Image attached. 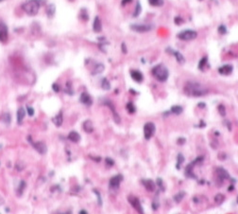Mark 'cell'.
Instances as JSON below:
<instances>
[{"label": "cell", "mask_w": 238, "mask_h": 214, "mask_svg": "<svg viewBox=\"0 0 238 214\" xmlns=\"http://www.w3.org/2000/svg\"><path fill=\"white\" fill-rule=\"evenodd\" d=\"M224 195L223 194H216V197H215V202H216V204H217V205H220L221 204L223 201H224Z\"/></svg>", "instance_id": "cell-35"}, {"label": "cell", "mask_w": 238, "mask_h": 214, "mask_svg": "<svg viewBox=\"0 0 238 214\" xmlns=\"http://www.w3.org/2000/svg\"><path fill=\"white\" fill-rule=\"evenodd\" d=\"M82 128L85 133L91 134L94 132V124L90 119H86V121L82 123Z\"/></svg>", "instance_id": "cell-20"}, {"label": "cell", "mask_w": 238, "mask_h": 214, "mask_svg": "<svg viewBox=\"0 0 238 214\" xmlns=\"http://www.w3.org/2000/svg\"><path fill=\"white\" fill-rule=\"evenodd\" d=\"M93 30L95 33H99L102 30V23L100 20V17L98 15L95 17L94 22H93Z\"/></svg>", "instance_id": "cell-15"}, {"label": "cell", "mask_w": 238, "mask_h": 214, "mask_svg": "<svg viewBox=\"0 0 238 214\" xmlns=\"http://www.w3.org/2000/svg\"><path fill=\"white\" fill-rule=\"evenodd\" d=\"M26 110L24 107H19L18 110H17V114H16V117H17V123L18 124H22L24 118H25V116H26Z\"/></svg>", "instance_id": "cell-22"}, {"label": "cell", "mask_w": 238, "mask_h": 214, "mask_svg": "<svg viewBox=\"0 0 238 214\" xmlns=\"http://www.w3.org/2000/svg\"><path fill=\"white\" fill-rule=\"evenodd\" d=\"M148 3L153 7H161L164 5V0H148Z\"/></svg>", "instance_id": "cell-33"}, {"label": "cell", "mask_w": 238, "mask_h": 214, "mask_svg": "<svg viewBox=\"0 0 238 214\" xmlns=\"http://www.w3.org/2000/svg\"><path fill=\"white\" fill-rule=\"evenodd\" d=\"M156 131V127L153 122H147L144 125V136L147 140L150 139L154 135Z\"/></svg>", "instance_id": "cell-6"}, {"label": "cell", "mask_w": 238, "mask_h": 214, "mask_svg": "<svg viewBox=\"0 0 238 214\" xmlns=\"http://www.w3.org/2000/svg\"><path fill=\"white\" fill-rule=\"evenodd\" d=\"M56 214H72V211L71 210H67L65 212H60V213H56Z\"/></svg>", "instance_id": "cell-50"}, {"label": "cell", "mask_w": 238, "mask_h": 214, "mask_svg": "<svg viewBox=\"0 0 238 214\" xmlns=\"http://www.w3.org/2000/svg\"><path fill=\"white\" fill-rule=\"evenodd\" d=\"M123 181V175L122 174H116L112 176L110 181H109V187L111 188V189H113V190H116L119 188L120 186V183Z\"/></svg>", "instance_id": "cell-11"}, {"label": "cell", "mask_w": 238, "mask_h": 214, "mask_svg": "<svg viewBox=\"0 0 238 214\" xmlns=\"http://www.w3.org/2000/svg\"><path fill=\"white\" fill-rule=\"evenodd\" d=\"M9 38V29H8V26L2 22L0 21V42L5 44L8 41Z\"/></svg>", "instance_id": "cell-10"}, {"label": "cell", "mask_w": 238, "mask_h": 214, "mask_svg": "<svg viewBox=\"0 0 238 214\" xmlns=\"http://www.w3.org/2000/svg\"><path fill=\"white\" fill-rule=\"evenodd\" d=\"M100 86L104 90H110L111 89V83L107 78H102L100 81Z\"/></svg>", "instance_id": "cell-26"}, {"label": "cell", "mask_w": 238, "mask_h": 214, "mask_svg": "<svg viewBox=\"0 0 238 214\" xmlns=\"http://www.w3.org/2000/svg\"><path fill=\"white\" fill-rule=\"evenodd\" d=\"M151 72H152V75H153L154 78L161 82H166L167 79H168V77H169L168 69H167V67L163 64H159V65H155L152 68Z\"/></svg>", "instance_id": "cell-3"}, {"label": "cell", "mask_w": 238, "mask_h": 214, "mask_svg": "<svg viewBox=\"0 0 238 214\" xmlns=\"http://www.w3.org/2000/svg\"><path fill=\"white\" fill-rule=\"evenodd\" d=\"M3 1H5V0H0V3H1V2H3Z\"/></svg>", "instance_id": "cell-53"}, {"label": "cell", "mask_w": 238, "mask_h": 214, "mask_svg": "<svg viewBox=\"0 0 238 214\" xmlns=\"http://www.w3.org/2000/svg\"><path fill=\"white\" fill-rule=\"evenodd\" d=\"M69 1H74V0H69Z\"/></svg>", "instance_id": "cell-54"}, {"label": "cell", "mask_w": 238, "mask_h": 214, "mask_svg": "<svg viewBox=\"0 0 238 214\" xmlns=\"http://www.w3.org/2000/svg\"><path fill=\"white\" fill-rule=\"evenodd\" d=\"M207 61H208V58H207V57H203L202 59H200V61H199V63H198V69L204 70V67L207 65Z\"/></svg>", "instance_id": "cell-32"}, {"label": "cell", "mask_w": 238, "mask_h": 214, "mask_svg": "<svg viewBox=\"0 0 238 214\" xmlns=\"http://www.w3.org/2000/svg\"><path fill=\"white\" fill-rule=\"evenodd\" d=\"M47 3V0H26L22 4V10L30 16L36 15L42 6Z\"/></svg>", "instance_id": "cell-2"}, {"label": "cell", "mask_w": 238, "mask_h": 214, "mask_svg": "<svg viewBox=\"0 0 238 214\" xmlns=\"http://www.w3.org/2000/svg\"><path fill=\"white\" fill-rule=\"evenodd\" d=\"M78 214H88V212L86 210H84V209H81V210L78 211Z\"/></svg>", "instance_id": "cell-51"}, {"label": "cell", "mask_w": 238, "mask_h": 214, "mask_svg": "<svg viewBox=\"0 0 238 214\" xmlns=\"http://www.w3.org/2000/svg\"><path fill=\"white\" fill-rule=\"evenodd\" d=\"M93 191H94L95 194H96V196H98V205H99V206H102V198H101V196H100L99 192H98V191H96V190H94Z\"/></svg>", "instance_id": "cell-40"}, {"label": "cell", "mask_w": 238, "mask_h": 214, "mask_svg": "<svg viewBox=\"0 0 238 214\" xmlns=\"http://www.w3.org/2000/svg\"><path fill=\"white\" fill-rule=\"evenodd\" d=\"M170 50H171V53L176 57V60H177V62L179 64H183L185 62V58L183 57V55L181 52H179L177 50H173L171 48H170Z\"/></svg>", "instance_id": "cell-23"}, {"label": "cell", "mask_w": 238, "mask_h": 214, "mask_svg": "<svg viewBox=\"0 0 238 214\" xmlns=\"http://www.w3.org/2000/svg\"><path fill=\"white\" fill-rule=\"evenodd\" d=\"M157 184H158L159 187L161 188V189H164V184H163V181H162L161 178H158V179H157Z\"/></svg>", "instance_id": "cell-46"}, {"label": "cell", "mask_w": 238, "mask_h": 214, "mask_svg": "<svg viewBox=\"0 0 238 214\" xmlns=\"http://www.w3.org/2000/svg\"><path fill=\"white\" fill-rule=\"evenodd\" d=\"M29 140L31 143L32 147L40 153V155H45V153H47V145H46L45 142H43V141H31L29 136Z\"/></svg>", "instance_id": "cell-8"}, {"label": "cell", "mask_w": 238, "mask_h": 214, "mask_svg": "<svg viewBox=\"0 0 238 214\" xmlns=\"http://www.w3.org/2000/svg\"><path fill=\"white\" fill-rule=\"evenodd\" d=\"M130 29L136 32L143 33L150 31L153 29V26L149 24H132L130 25Z\"/></svg>", "instance_id": "cell-7"}, {"label": "cell", "mask_w": 238, "mask_h": 214, "mask_svg": "<svg viewBox=\"0 0 238 214\" xmlns=\"http://www.w3.org/2000/svg\"><path fill=\"white\" fill-rule=\"evenodd\" d=\"M103 104L106 105V106H108V107L110 108V110L112 111L114 121H116V123H120V117H119L118 113L116 112V106H114V104L112 103V100H103Z\"/></svg>", "instance_id": "cell-9"}, {"label": "cell", "mask_w": 238, "mask_h": 214, "mask_svg": "<svg viewBox=\"0 0 238 214\" xmlns=\"http://www.w3.org/2000/svg\"><path fill=\"white\" fill-rule=\"evenodd\" d=\"M141 12H142V6H141V3L139 1H137L136 6H135V10H134V12H133V17L139 16Z\"/></svg>", "instance_id": "cell-34"}, {"label": "cell", "mask_w": 238, "mask_h": 214, "mask_svg": "<svg viewBox=\"0 0 238 214\" xmlns=\"http://www.w3.org/2000/svg\"><path fill=\"white\" fill-rule=\"evenodd\" d=\"M170 111H171V113L174 114V115H180V114L182 113L183 109L181 105H174V106L171 107Z\"/></svg>", "instance_id": "cell-29"}, {"label": "cell", "mask_w": 238, "mask_h": 214, "mask_svg": "<svg viewBox=\"0 0 238 214\" xmlns=\"http://www.w3.org/2000/svg\"><path fill=\"white\" fill-rule=\"evenodd\" d=\"M179 141H180V143L181 144V143L185 142V139H179Z\"/></svg>", "instance_id": "cell-52"}, {"label": "cell", "mask_w": 238, "mask_h": 214, "mask_svg": "<svg viewBox=\"0 0 238 214\" xmlns=\"http://www.w3.org/2000/svg\"><path fill=\"white\" fill-rule=\"evenodd\" d=\"M90 158L92 159V160H94V161H95V162H100L101 161V158L100 157H96V156H90Z\"/></svg>", "instance_id": "cell-48"}, {"label": "cell", "mask_w": 238, "mask_h": 214, "mask_svg": "<svg viewBox=\"0 0 238 214\" xmlns=\"http://www.w3.org/2000/svg\"><path fill=\"white\" fill-rule=\"evenodd\" d=\"M132 2V0H122L121 1V5L122 6H126V5H128V4H129V3H131Z\"/></svg>", "instance_id": "cell-47"}, {"label": "cell", "mask_w": 238, "mask_h": 214, "mask_svg": "<svg viewBox=\"0 0 238 214\" xmlns=\"http://www.w3.org/2000/svg\"><path fill=\"white\" fill-rule=\"evenodd\" d=\"M183 22V19L181 18V17H180V16H177L175 18V24H177V25H180V24H181Z\"/></svg>", "instance_id": "cell-45"}, {"label": "cell", "mask_w": 238, "mask_h": 214, "mask_svg": "<svg viewBox=\"0 0 238 214\" xmlns=\"http://www.w3.org/2000/svg\"><path fill=\"white\" fill-rule=\"evenodd\" d=\"M184 93L190 97H202L208 93V88L197 82H187L184 85Z\"/></svg>", "instance_id": "cell-1"}, {"label": "cell", "mask_w": 238, "mask_h": 214, "mask_svg": "<svg viewBox=\"0 0 238 214\" xmlns=\"http://www.w3.org/2000/svg\"><path fill=\"white\" fill-rule=\"evenodd\" d=\"M52 122L55 124L57 127H60L64 122V113L63 111H60L59 114H57L54 118H52Z\"/></svg>", "instance_id": "cell-18"}, {"label": "cell", "mask_w": 238, "mask_h": 214, "mask_svg": "<svg viewBox=\"0 0 238 214\" xmlns=\"http://www.w3.org/2000/svg\"><path fill=\"white\" fill-rule=\"evenodd\" d=\"M126 108H127L128 112H129V114H134V113L136 112V107H135V105H134L133 102H131V101L128 102L127 105H126Z\"/></svg>", "instance_id": "cell-30"}, {"label": "cell", "mask_w": 238, "mask_h": 214, "mask_svg": "<svg viewBox=\"0 0 238 214\" xmlns=\"http://www.w3.org/2000/svg\"><path fill=\"white\" fill-rule=\"evenodd\" d=\"M218 32H219L220 34H222V35L226 34V33H227V28H226V26H224V25L219 26V28H218Z\"/></svg>", "instance_id": "cell-38"}, {"label": "cell", "mask_w": 238, "mask_h": 214, "mask_svg": "<svg viewBox=\"0 0 238 214\" xmlns=\"http://www.w3.org/2000/svg\"><path fill=\"white\" fill-rule=\"evenodd\" d=\"M183 160H184L183 156L180 153V155L178 156V163H179V165H177V168H180V167H181V164L183 162Z\"/></svg>", "instance_id": "cell-43"}, {"label": "cell", "mask_w": 238, "mask_h": 214, "mask_svg": "<svg viewBox=\"0 0 238 214\" xmlns=\"http://www.w3.org/2000/svg\"><path fill=\"white\" fill-rule=\"evenodd\" d=\"M128 201L130 204V206L133 208L139 214H145L144 209L140 203V200L137 197H135V196H133V195H129L128 197Z\"/></svg>", "instance_id": "cell-5"}, {"label": "cell", "mask_w": 238, "mask_h": 214, "mask_svg": "<svg viewBox=\"0 0 238 214\" xmlns=\"http://www.w3.org/2000/svg\"><path fill=\"white\" fill-rule=\"evenodd\" d=\"M105 163L108 167H112L114 165V160L111 157H106L105 158Z\"/></svg>", "instance_id": "cell-37"}, {"label": "cell", "mask_w": 238, "mask_h": 214, "mask_svg": "<svg viewBox=\"0 0 238 214\" xmlns=\"http://www.w3.org/2000/svg\"><path fill=\"white\" fill-rule=\"evenodd\" d=\"M2 121L6 124V125H10L11 122H12V116L11 114L9 112H6L3 114V117H2Z\"/></svg>", "instance_id": "cell-28"}, {"label": "cell", "mask_w": 238, "mask_h": 214, "mask_svg": "<svg viewBox=\"0 0 238 214\" xmlns=\"http://www.w3.org/2000/svg\"><path fill=\"white\" fill-rule=\"evenodd\" d=\"M105 69V65L101 63H95L93 66V69L91 71L92 75H98L102 73Z\"/></svg>", "instance_id": "cell-19"}, {"label": "cell", "mask_w": 238, "mask_h": 214, "mask_svg": "<svg viewBox=\"0 0 238 214\" xmlns=\"http://www.w3.org/2000/svg\"><path fill=\"white\" fill-rule=\"evenodd\" d=\"M26 184L24 180H22L19 184V187H18V190H17V194H18V196H21L24 192V190L26 189Z\"/></svg>", "instance_id": "cell-31"}, {"label": "cell", "mask_w": 238, "mask_h": 214, "mask_svg": "<svg viewBox=\"0 0 238 214\" xmlns=\"http://www.w3.org/2000/svg\"><path fill=\"white\" fill-rule=\"evenodd\" d=\"M5 203V199H4V197H2L1 195H0V206H2V205Z\"/></svg>", "instance_id": "cell-49"}, {"label": "cell", "mask_w": 238, "mask_h": 214, "mask_svg": "<svg viewBox=\"0 0 238 214\" xmlns=\"http://www.w3.org/2000/svg\"><path fill=\"white\" fill-rule=\"evenodd\" d=\"M197 36H198V32L193 30H185L178 34V38L182 41H191L196 39Z\"/></svg>", "instance_id": "cell-4"}, {"label": "cell", "mask_w": 238, "mask_h": 214, "mask_svg": "<svg viewBox=\"0 0 238 214\" xmlns=\"http://www.w3.org/2000/svg\"><path fill=\"white\" fill-rule=\"evenodd\" d=\"M26 113H28V115L29 117H32L34 115V113H35L34 108L31 107V106H28V107H26Z\"/></svg>", "instance_id": "cell-39"}, {"label": "cell", "mask_w": 238, "mask_h": 214, "mask_svg": "<svg viewBox=\"0 0 238 214\" xmlns=\"http://www.w3.org/2000/svg\"><path fill=\"white\" fill-rule=\"evenodd\" d=\"M67 139L71 141V142H74V143H78L79 140H81V135H79L77 131H71L68 135H67Z\"/></svg>", "instance_id": "cell-21"}, {"label": "cell", "mask_w": 238, "mask_h": 214, "mask_svg": "<svg viewBox=\"0 0 238 214\" xmlns=\"http://www.w3.org/2000/svg\"><path fill=\"white\" fill-rule=\"evenodd\" d=\"M184 195H185V193L183 192V191H181V192H178V194H176L175 195V197H174V199H175V201L176 202H181L182 199H183V197H184Z\"/></svg>", "instance_id": "cell-36"}, {"label": "cell", "mask_w": 238, "mask_h": 214, "mask_svg": "<svg viewBox=\"0 0 238 214\" xmlns=\"http://www.w3.org/2000/svg\"><path fill=\"white\" fill-rule=\"evenodd\" d=\"M218 111L221 116H225L226 115V112H225V107L223 105H219L218 106Z\"/></svg>", "instance_id": "cell-42"}, {"label": "cell", "mask_w": 238, "mask_h": 214, "mask_svg": "<svg viewBox=\"0 0 238 214\" xmlns=\"http://www.w3.org/2000/svg\"><path fill=\"white\" fill-rule=\"evenodd\" d=\"M79 101H81L82 104L86 105V106H91L93 104V99H92L90 94L87 93V92H82L81 94V97H79Z\"/></svg>", "instance_id": "cell-12"}, {"label": "cell", "mask_w": 238, "mask_h": 214, "mask_svg": "<svg viewBox=\"0 0 238 214\" xmlns=\"http://www.w3.org/2000/svg\"><path fill=\"white\" fill-rule=\"evenodd\" d=\"M64 92L66 94H68V95L72 96L74 95V90H73V85H72V82L68 81L66 82V86H65V89H64Z\"/></svg>", "instance_id": "cell-27"}, {"label": "cell", "mask_w": 238, "mask_h": 214, "mask_svg": "<svg viewBox=\"0 0 238 214\" xmlns=\"http://www.w3.org/2000/svg\"><path fill=\"white\" fill-rule=\"evenodd\" d=\"M46 12H47V16L49 17V18H52V17L54 16L55 13H56V6L54 4L47 5Z\"/></svg>", "instance_id": "cell-24"}, {"label": "cell", "mask_w": 238, "mask_h": 214, "mask_svg": "<svg viewBox=\"0 0 238 214\" xmlns=\"http://www.w3.org/2000/svg\"><path fill=\"white\" fill-rule=\"evenodd\" d=\"M142 183L148 191H150V192L155 191L156 183L153 180H151V179H145V180H142Z\"/></svg>", "instance_id": "cell-14"}, {"label": "cell", "mask_w": 238, "mask_h": 214, "mask_svg": "<svg viewBox=\"0 0 238 214\" xmlns=\"http://www.w3.org/2000/svg\"><path fill=\"white\" fill-rule=\"evenodd\" d=\"M78 17H79V19L82 20V21H84V22L89 20V13H88L87 9H85V8L81 9V11H79V15H78Z\"/></svg>", "instance_id": "cell-25"}, {"label": "cell", "mask_w": 238, "mask_h": 214, "mask_svg": "<svg viewBox=\"0 0 238 214\" xmlns=\"http://www.w3.org/2000/svg\"><path fill=\"white\" fill-rule=\"evenodd\" d=\"M52 89H53V91L56 92V93L60 92V85H59L58 83H53V84H52Z\"/></svg>", "instance_id": "cell-41"}, {"label": "cell", "mask_w": 238, "mask_h": 214, "mask_svg": "<svg viewBox=\"0 0 238 214\" xmlns=\"http://www.w3.org/2000/svg\"><path fill=\"white\" fill-rule=\"evenodd\" d=\"M233 70V67L232 65H223L218 68V72L221 75H230Z\"/></svg>", "instance_id": "cell-16"}, {"label": "cell", "mask_w": 238, "mask_h": 214, "mask_svg": "<svg viewBox=\"0 0 238 214\" xmlns=\"http://www.w3.org/2000/svg\"><path fill=\"white\" fill-rule=\"evenodd\" d=\"M121 49H122V52L123 53H127L128 52V49H127V46H126V43L123 42L121 44Z\"/></svg>", "instance_id": "cell-44"}, {"label": "cell", "mask_w": 238, "mask_h": 214, "mask_svg": "<svg viewBox=\"0 0 238 214\" xmlns=\"http://www.w3.org/2000/svg\"><path fill=\"white\" fill-rule=\"evenodd\" d=\"M216 174L217 175V178L220 179L221 181H225V180H227V179L230 178V175H229L228 172L225 169H222V168H218L216 170Z\"/></svg>", "instance_id": "cell-17"}, {"label": "cell", "mask_w": 238, "mask_h": 214, "mask_svg": "<svg viewBox=\"0 0 238 214\" xmlns=\"http://www.w3.org/2000/svg\"><path fill=\"white\" fill-rule=\"evenodd\" d=\"M130 77H131V79L136 82H142L144 81L143 73L139 70H136V69L130 70Z\"/></svg>", "instance_id": "cell-13"}]
</instances>
